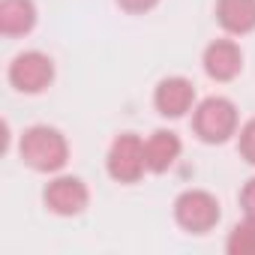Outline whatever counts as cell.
<instances>
[{
	"mask_svg": "<svg viewBox=\"0 0 255 255\" xmlns=\"http://www.w3.org/2000/svg\"><path fill=\"white\" fill-rule=\"evenodd\" d=\"M18 153H21V162L27 168H33L39 174H54L69 162V141L54 126L36 123L21 132Z\"/></svg>",
	"mask_w": 255,
	"mask_h": 255,
	"instance_id": "cell-1",
	"label": "cell"
},
{
	"mask_svg": "<svg viewBox=\"0 0 255 255\" xmlns=\"http://www.w3.org/2000/svg\"><path fill=\"white\" fill-rule=\"evenodd\" d=\"M237 105L225 96H207L192 108V132L204 144H225L237 135Z\"/></svg>",
	"mask_w": 255,
	"mask_h": 255,
	"instance_id": "cell-2",
	"label": "cell"
},
{
	"mask_svg": "<svg viewBox=\"0 0 255 255\" xmlns=\"http://www.w3.org/2000/svg\"><path fill=\"white\" fill-rule=\"evenodd\" d=\"M222 210L207 189H186L174 198V222L189 234H207L219 225Z\"/></svg>",
	"mask_w": 255,
	"mask_h": 255,
	"instance_id": "cell-3",
	"label": "cell"
},
{
	"mask_svg": "<svg viewBox=\"0 0 255 255\" xmlns=\"http://www.w3.org/2000/svg\"><path fill=\"white\" fill-rule=\"evenodd\" d=\"M105 171L111 180L117 183H138L147 171V159H144V141L135 132H120L105 156Z\"/></svg>",
	"mask_w": 255,
	"mask_h": 255,
	"instance_id": "cell-4",
	"label": "cell"
},
{
	"mask_svg": "<svg viewBox=\"0 0 255 255\" xmlns=\"http://www.w3.org/2000/svg\"><path fill=\"white\" fill-rule=\"evenodd\" d=\"M6 75H9V84L18 93L36 96V93H45L51 87V81H54V60L45 51H21V54L12 57Z\"/></svg>",
	"mask_w": 255,
	"mask_h": 255,
	"instance_id": "cell-5",
	"label": "cell"
},
{
	"mask_svg": "<svg viewBox=\"0 0 255 255\" xmlns=\"http://www.w3.org/2000/svg\"><path fill=\"white\" fill-rule=\"evenodd\" d=\"M42 201H45V207L54 216H78L90 204V189H87V183L81 177L60 174V177H54V180L45 183Z\"/></svg>",
	"mask_w": 255,
	"mask_h": 255,
	"instance_id": "cell-6",
	"label": "cell"
},
{
	"mask_svg": "<svg viewBox=\"0 0 255 255\" xmlns=\"http://www.w3.org/2000/svg\"><path fill=\"white\" fill-rule=\"evenodd\" d=\"M153 108L168 120H177V117L189 114L195 108V84L183 75L162 78L153 90Z\"/></svg>",
	"mask_w": 255,
	"mask_h": 255,
	"instance_id": "cell-7",
	"label": "cell"
},
{
	"mask_svg": "<svg viewBox=\"0 0 255 255\" xmlns=\"http://www.w3.org/2000/svg\"><path fill=\"white\" fill-rule=\"evenodd\" d=\"M201 66L213 81H234L243 72V51L234 39H213L201 54Z\"/></svg>",
	"mask_w": 255,
	"mask_h": 255,
	"instance_id": "cell-8",
	"label": "cell"
},
{
	"mask_svg": "<svg viewBox=\"0 0 255 255\" xmlns=\"http://www.w3.org/2000/svg\"><path fill=\"white\" fill-rule=\"evenodd\" d=\"M180 135L171 129H156L150 132V138L144 141V159H147V171L153 174H165L177 159H180Z\"/></svg>",
	"mask_w": 255,
	"mask_h": 255,
	"instance_id": "cell-9",
	"label": "cell"
},
{
	"mask_svg": "<svg viewBox=\"0 0 255 255\" xmlns=\"http://www.w3.org/2000/svg\"><path fill=\"white\" fill-rule=\"evenodd\" d=\"M216 21L228 36L255 30V0H216Z\"/></svg>",
	"mask_w": 255,
	"mask_h": 255,
	"instance_id": "cell-10",
	"label": "cell"
},
{
	"mask_svg": "<svg viewBox=\"0 0 255 255\" xmlns=\"http://www.w3.org/2000/svg\"><path fill=\"white\" fill-rule=\"evenodd\" d=\"M36 27V3L33 0H0V33L15 39L27 36Z\"/></svg>",
	"mask_w": 255,
	"mask_h": 255,
	"instance_id": "cell-11",
	"label": "cell"
},
{
	"mask_svg": "<svg viewBox=\"0 0 255 255\" xmlns=\"http://www.w3.org/2000/svg\"><path fill=\"white\" fill-rule=\"evenodd\" d=\"M225 252L228 255H255V219H243L228 231L225 240Z\"/></svg>",
	"mask_w": 255,
	"mask_h": 255,
	"instance_id": "cell-12",
	"label": "cell"
},
{
	"mask_svg": "<svg viewBox=\"0 0 255 255\" xmlns=\"http://www.w3.org/2000/svg\"><path fill=\"white\" fill-rule=\"evenodd\" d=\"M237 150H240V156H243L249 165H255V117H252V120H246V123L240 126Z\"/></svg>",
	"mask_w": 255,
	"mask_h": 255,
	"instance_id": "cell-13",
	"label": "cell"
},
{
	"mask_svg": "<svg viewBox=\"0 0 255 255\" xmlns=\"http://www.w3.org/2000/svg\"><path fill=\"white\" fill-rule=\"evenodd\" d=\"M117 6L123 12H129V15H144V12L159 6V0H117Z\"/></svg>",
	"mask_w": 255,
	"mask_h": 255,
	"instance_id": "cell-14",
	"label": "cell"
},
{
	"mask_svg": "<svg viewBox=\"0 0 255 255\" xmlns=\"http://www.w3.org/2000/svg\"><path fill=\"white\" fill-rule=\"evenodd\" d=\"M240 207L249 219H255V177H249L240 189Z\"/></svg>",
	"mask_w": 255,
	"mask_h": 255,
	"instance_id": "cell-15",
	"label": "cell"
}]
</instances>
